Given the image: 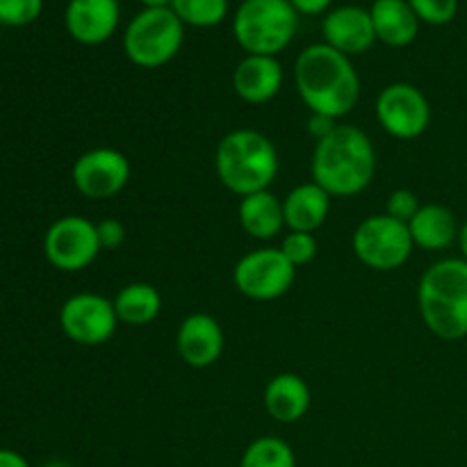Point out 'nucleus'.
Returning <instances> with one entry per match:
<instances>
[{
    "mask_svg": "<svg viewBox=\"0 0 467 467\" xmlns=\"http://www.w3.org/2000/svg\"><path fill=\"white\" fill-rule=\"evenodd\" d=\"M295 85L306 108L315 114L342 119L360 100V76L354 62L328 44H313L295 62Z\"/></svg>",
    "mask_w": 467,
    "mask_h": 467,
    "instance_id": "1",
    "label": "nucleus"
},
{
    "mask_svg": "<svg viewBox=\"0 0 467 467\" xmlns=\"http://www.w3.org/2000/svg\"><path fill=\"white\" fill-rule=\"evenodd\" d=\"M313 181L337 199H351L372 185L377 176V149L358 126H337L313 153Z\"/></svg>",
    "mask_w": 467,
    "mask_h": 467,
    "instance_id": "2",
    "label": "nucleus"
},
{
    "mask_svg": "<svg viewBox=\"0 0 467 467\" xmlns=\"http://www.w3.org/2000/svg\"><path fill=\"white\" fill-rule=\"evenodd\" d=\"M418 308L424 327L441 340L467 337V260L442 258L427 267L418 283Z\"/></svg>",
    "mask_w": 467,
    "mask_h": 467,
    "instance_id": "3",
    "label": "nucleus"
},
{
    "mask_svg": "<svg viewBox=\"0 0 467 467\" xmlns=\"http://www.w3.org/2000/svg\"><path fill=\"white\" fill-rule=\"evenodd\" d=\"M276 146L267 135L251 128H237L222 137L214 150V171L228 192L242 196L269 190L278 176Z\"/></svg>",
    "mask_w": 467,
    "mask_h": 467,
    "instance_id": "4",
    "label": "nucleus"
},
{
    "mask_svg": "<svg viewBox=\"0 0 467 467\" xmlns=\"http://www.w3.org/2000/svg\"><path fill=\"white\" fill-rule=\"evenodd\" d=\"M299 14L290 0H242L233 18V35L246 55L278 53L292 44Z\"/></svg>",
    "mask_w": 467,
    "mask_h": 467,
    "instance_id": "5",
    "label": "nucleus"
},
{
    "mask_svg": "<svg viewBox=\"0 0 467 467\" xmlns=\"http://www.w3.org/2000/svg\"><path fill=\"white\" fill-rule=\"evenodd\" d=\"M185 26L171 7H144L123 32V53L135 67L160 68L182 48Z\"/></svg>",
    "mask_w": 467,
    "mask_h": 467,
    "instance_id": "6",
    "label": "nucleus"
},
{
    "mask_svg": "<svg viewBox=\"0 0 467 467\" xmlns=\"http://www.w3.org/2000/svg\"><path fill=\"white\" fill-rule=\"evenodd\" d=\"M354 255L374 272H395L413 255V237L409 223L390 214H369L356 226L351 237Z\"/></svg>",
    "mask_w": 467,
    "mask_h": 467,
    "instance_id": "7",
    "label": "nucleus"
},
{
    "mask_svg": "<svg viewBox=\"0 0 467 467\" xmlns=\"http://www.w3.org/2000/svg\"><path fill=\"white\" fill-rule=\"evenodd\" d=\"M296 267L278 246H263L242 255L233 269V283L254 301H276L292 290Z\"/></svg>",
    "mask_w": 467,
    "mask_h": 467,
    "instance_id": "8",
    "label": "nucleus"
},
{
    "mask_svg": "<svg viewBox=\"0 0 467 467\" xmlns=\"http://www.w3.org/2000/svg\"><path fill=\"white\" fill-rule=\"evenodd\" d=\"M99 228L80 214H67L50 223L44 235L46 260L59 272H82L100 254Z\"/></svg>",
    "mask_w": 467,
    "mask_h": 467,
    "instance_id": "9",
    "label": "nucleus"
},
{
    "mask_svg": "<svg viewBox=\"0 0 467 467\" xmlns=\"http://www.w3.org/2000/svg\"><path fill=\"white\" fill-rule=\"evenodd\" d=\"M64 336L82 347H100L117 333L119 317L114 301L99 292H78L68 296L59 310Z\"/></svg>",
    "mask_w": 467,
    "mask_h": 467,
    "instance_id": "10",
    "label": "nucleus"
},
{
    "mask_svg": "<svg viewBox=\"0 0 467 467\" xmlns=\"http://www.w3.org/2000/svg\"><path fill=\"white\" fill-rule=\"evenodd\" d=\"M379 123L395 140H418L431 126V103L410 82H392L377 99Z\"/></svg>",
    "mask_w": 467,
    "mask_h": 467,
    "instance_id": "11",
    "label": "nucleus"
},
{
    "mask_svg": "<svg viewBox=\"0 0 467 467\" xmlns=\"http://www.w3.org/2000/svg\"><path fill=\"white\" fill-rule=\"evenodd\" d=\"M71 181L78 194L89 201L114 199L130 181V160L112 146H96L85 150L73 162Z\"/></svg>",
    "mask_w": 467,
    "mask_h": 467,
    "instance_id": "12",
    "label": "nucleus"
},
{
    "mask_svg": "<svg viewBox=\"0 0 467 467\" xmlns=\"http://www.w3.org/2000/svg\"><path fill=\"white\" fill-rule=\"evenodd\" d=\"M226 336L213 315L192 313L181 322L176 333V349L182 363L194 369L213 368L223 354Z\"/></svg>",
    "mask_w": 467,
    "mask_h": 467,
    "instance_id": "13",
    "label": "nucleus"
},
{
    "mask_svg": "<svg viewBox=\"0 0 467 467\" xmlns=\"http://www.w3.org/2000/svg\"><path fill=\"white\" fill-rule=\"evenodd\" d=\"M121 21L119 0H68L64 26L82 46H100L117 32Z\"/></svg>",
    "mask_w": 467,
    "mask_h": 467,
    "instance_id": "14",
    "label": "nucleus"
},
{
    "mask_svg": "<svg viewBox=\"0 0 467 467\" xmlns=\"http://www.w3.org/2000/svg\"><path fill=\"white\" fill-rule=\"evenodd\" d=\"M322 35L324 44L340 50L347 57L368 53L377 41L372 14L358 5H342L327 12L322 21Z\"/></svg>",
    "mask_w": 467,
    "mask_h": 467,
    "instance_id": "15",
    "label": "nucleus"
},
{
    "mask_svg": "<svg viewBox=\"0 0 467 467\" xmlns=\"http://www.w3.org/2000/svg\"><path fill=\"white\" fill-rule=\"evenodd\" d=\"M281 62L269 55H246L233 73V89L240 96V100L249 105H265L276 99L283 89Z\"/></svg>",
    "mask_w": 467,
    "mask_h": 467,
    "instance_id": "16",
    "label": "nucleus"
},
{
    "mask_svg": "<svg viewBox=\"0 0 467 467\" xmlns=\"http://www.w3.org/2000/svg\"><path fill=\"white\" fill-rule=\"evenodd\" d=\"M263 404L272 420L281 424H295L308 415L313 392L299 374L283 372L269 379L263 392Z\"/></svg>",
    "mask_w": 467,
    "mask_h": 467,
    "instance_id": "17",
    "label": "nucleus"
},
{
    "mask_svg": "<svg viewBox=\"0 0 467 467\" xmlns=\"http://www.w3.org/2000/svg\"><path fill=\"white\" fill-rule=\"evenodd\" d=\"M410 237L418 249L424 251H447L459 244V219L454 210L442 203L420 205L415 217L409 222Z\"/></svg>",
    "mask_w": 467,
    "mask_h": 467,
    "instance_id": "18",
    "label": "nucleus"
},
{
    "mask_svg": "<svg viewBox=\"0 0 467 467\" xmlns=\"http://www.w3.org/2000/svg\"><path fill=\"white\" fill-rule=\"evenodd\" d=\"M331 213V194L315 181L292 187L283 199L285 228L301 233H315L324 226Z\"/></svg>",
    "mask_w": 467,
    "mask_h": 467,
    "instance_id": "19",
    "label": "nucleus"
},
{
    "mask_svg": "<svg viewBox=\"0 0 467 467\" xmlns=\"http://www.w3.org/2000/svg\"><path fill=\"white\" fill-rule=\"evenodd\" d=\"M377 41L390 48H404L418 39L420 18L409 5V0H374L372 9Z\"/></svg>",
    "mask_w": 467,
    "mask_h": 467,
    "instance_id": "20",
    "label": "nucleus"
},
{
    "mask_svg": "<svg viewBox=\"0 0 467 467\" xmlns=\"http://www.w3.org/2000/svg\"><path fill=\"white\" fill-rule=\"evenodd\" d=\"M242 231L249 237L260 242L274 240L285 228V214H283V199L274 192L263 190L255 194L242 196L237 208Z\"/></svg>",
    "mask_w": 467,
    "mask_h": 467,
    "instance_id": "21",
    "label": "nucleus"
},
{
    "mask_svg": "<svg viewBox=\"0 0 467 467\" xmlns=\"http://www.w3.org/2000/svg\"><path fill=\"white\" fill-rule=\"evenodd\" d=\"M112 301L119 322L128 327H146L162 313V295L150 283H128Z\"/></svg>",
    "mask_w": 467,
    "mask_h": 467,
    "instance_id": "22",
    "label": "nucleus"
},
{
    "mask_svg": "<svg viewBox=\"0 0 467 467\" xmlns=\"http://www.w3.org/2000/svg\"><path fill=\"white\" fill-rule=\"evenodd\" d=\"M240 467H296V456L283 438L260 436L244 450Z\"/></svg>",
    "mask_w": 467,
    "mask_h": 467,
    "instance_id": "23",
    "label": "nucleus"
},
{
    "mask_svg": "<svg viewBox=\"0 0 467 467\" xmlns=\"http://www.w3.org/2000/svg\"><path fill=\"white\" fill-rule=\"evenodd\" d=\"M228 0H171V12L192 27H214L228 16Z\"/></svg>",
    "mask_w": 467,
    "mask_h": 467,
    "instance_id": "24",
    "label": "nucleus"
},
{
    "mask_svg": "<svg viewBox=\"0 0 467 467\" xmlns=\"http://www.w3.org/2000/svg\"><path fill=\"white\" fill-rule=\"evenodd\" d=\"M278 249H281L283 255H285V258L290 260L296 269H299L317 258L319 244H317V237H315L313 233L287 231V235L283 237Z\"/></svg>",
    "mask_w": 467,
    "mask_h": 467,
    "instance_id": "25",
    "label": "nucleus"
},
{
    "mask_svg": "<svg viewBox=\"0 0 467 467\" xmlns=\"http://www.w3.org/2000/svg\"><path fill=\"white\" fill-rule=\"evenodd\" d=\"M420 23L429 26H447L459 14V0H409Z\"/></svg>",
    "mask_w": 467,
    "mask_h": 467,
    "instance_id": "26",
    "label": "nucleus"
},
{
    "mask_svg": "<svg viewBox=\"0 0 467 467\" xmlns=\"http://www.w3.org/2000/svg\"><path fill=\"white\" fill-rule=\"evenodd\" d=\"M44 0H0V23L21 27L30 26L41 14Z\"/></svg>",
    "mask_w": 467,
    "mask_h": 467,
    "instance_id": "27",
    "label": "nucleus"
},
{
    "mask_svg": "<svg viewBox=\"0 0 467 467\" xmlns=\"http://www.w3.org/2000/svg\"><path fill=\"white\" fill-rule=\"evenodd\" d=\"M420 199L415 192L406 190V187H401V190H395L390 192V196H388L386 201V214H390L392 219H400V222L409 223L410 219L415 217V213L420 210Z\"/></svg>",
    "mask_w": 467,
    "mask_h": 467,
    "instance_id": "28",
    "label": "nucleus"
},
{
    "mask_svg": "<svg viewBox=\"0 0 467 467\" xmlns=\"http://www.w3.org/2000/svg\"><path fill=\"white\" fill-rule=\"evenodd\" d=\"M96 228H99V240L103 251H117L126 242V226L119 219H103V222L96 223Z\"/></svg>",
    "mask_w": 467,
    "mask_h": 467,
    "instance_id": "29",
    "label": "nucleus"
},
{
    "mask_svg": "<svg viewBox=\"0 0 467 467\" xmlns=\"http://www.w3.org/2000/svg\"><path fill=\"white\" fill-rule=\"evenodd\" d=\"M340 126V123L336 121V119L331 117H324V114H315L310 112V119H308V132L315 137V141H322L324 137L331 135L336 128Z\"/></svg>",
    "mask_w": 467,
    "mask_h": 467,
    "instance_id": "30",
    "label": "nucleus"
},
{
    "mask_svg": "<svg viewBox=\"0 0 467 467\" xmlns=\"http://www.w3.org/2000/svg\"><path fill=\"white\" fill-rule=\"evenodd\" d=\"M331 3L333 0H290V5L296 9V14H306V16L324 14L331 7Z\"/></svg>",
    "mask_w": 467,
    "mask_h": 467,
    "instance_id": "31",
    "label": "nucleus"
},
{
    "mask_svg": "<svg viewBox=\"0 0 467 467\" xmlns=\"http://www.w3.org/2000/svg\"><path fill=\"white\" fill-rule=\"evenodd\" d=\"M0 467H30V463L18 451L0 450Z\"/></svg>",
    "mask_w": 467,
    "mask_h": 467,
    "instance_id": "32",
    "label": "nucleus"
},
{
    "mask_svg": "<svg viewBox=\"0 0 467 467\" xmlns=\"http://www.w3.org/2000/svg\"><path fill=\"white\" fill-rule=\"evenodd\" d=\"M459 249H461V258L467 260V222H463L459 233Z\"/></svg>",
    "mask_w": 467,
    "mask_h": 467,
    "instance_id": "33",
    "label": "nucleus"
},
{
    "mask_svg": "<svg viewBox=\"0 0 467 467\" xmlns=\"http://www.w3.org/2000/svg\"><path fill=\"white\" fill-rule=\"evenodd\" d=\"M144 7H171V0H140Z\"/></svg>",
    "mask_w": 467,
    "mask_h": 467,
    "instance_id": "34",
    "label": "nucleus"
},
{
    "mask_svg": "<svg viewBox=\"0 0 467 467\" xmlns=\"http://www.w3.org/2000/svg\"><path fill=\"white\" fill-rule=\"evenodd\" d=\"M39 467H71V465H68L67 461H48V463H44Z\"/></svg>",
    "mask_w": 467,
    "mask_h": 467,
    "instance_id": "35",
    "label": "nucleus"
}]
</instances>
